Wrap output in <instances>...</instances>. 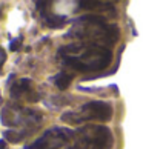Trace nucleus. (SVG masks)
<instances>
[{"label":"nucleus","mask_w":143,"mask_h":149,"mask_svg":"<svg viewBox=\"0 0 143 149\" xmlns=\"http://www.w3.org/2000/svg\"><path fill=\"white\" fill-rule=\"evenodd\" d=\"M0 149H6V143L5 141H0Z\"/></svg>","instance_id":"10"},{"label":"nucleus","mask_w":143,"mask_h":149,"mask_svg":"<svg viewBox=\"0 0 143 149\" xmlns=\"http://www.w3.org/2000/svg\"><path fill=\"white\" fill-rule=\"evenodd\" d=\"M79 29L71 31L69 37H79L80 40H91L92 45L103 46L114 43L119 38V26L105 23V19L98 15H88V17L77 19Z\"/></svg>","instance_id":"2"},{"label":"nucleus","mask_w":143,"mask_h":149,"mask_svg":"<svg viewBox=\"0 0 143 149\" xmlns=\"http://www.w3.org/2000/svg\"><path fill=\"white\" fill-rule=\"evenodd\" d=\"M79 5L85 9H106L105 6H112V3L106 2H80Z\"/></svg>","instance_id":"9"},{"label":"nucleus","mask_w":143,"mask_h":149,"mask_svg":"<svg viewBox=\"0 0 143 149\" xmlns=\"http://www.w3.org/2000/svg\"><path fill=\"white\" fill-rule=\"evenodd\" d=\"M112 117V106L106 102H89L77 111H69L62 115V120L66 123L75 125L83 121H108Z\"/></svg>","instance_id":"4"},{"label":"nucleus","mask_w":143,"mask_h":149,"mask_svg":"<svg viewBox=\"0 0 143 149\" xmlns=\"http://www.w3.org/2000/svg\"><path fill=\"white\" fill-rule=\"evenodd\" d=\"M79 132L66 128H52L25 149H77Z\"/></svg>","instance_id":"3"},{"label":"nucleus","mask_w":143,"mask_h":149,"mask_svg":"<svg viewBox=\"0 0 143 149\" xmlns=\"http://www.w3.org/2000/svg\"><path fill=\"white\" fill-rule=\"evenodd\" d=\"M42 11V15H43V20L48 26L51 28H60L66 23V19L65 17H59V15H52V14H48V8H43L40 9Z\"/></svg>","instance_id":"6"},{"label":"nucleus","mask_w":143,"mask_h":149,"mask_svg":"<svg viewBox=\"0 0 143 149\" xmlns=\"http://www.w3.org/2000/svg\"><path fill=\"white\" fill-rule=\"evenodd\" d=\"M59 60L80 72L102 71L112 60L111 49L98 45H66L59 51Z\"/></svg>","instance_id":"1"},{"label":"nucleus","mask_w":143,"mask_h":149,"mask_svg":"<svg viewBox=\"0 0 143 149\" xmlns=\"http://www.w3.org/2000/svg\"><path fill=\"white\" fill-rule=\"evenodd\" d=\"M31 89V80H19L15 81L13 89H11V92H13V95H22V94H26L29 92Z\"/></svg>","instance_id":"8"},{"label":"nucleus","mask_w":143,"mask_h":149,"mask_svg":"<svg viewBox=\"0 0 143 149\" xmlns=\"http://www.w3.org/2000/svg\"><path fill=\"white\" fill-rule=\"evenodd\" d=\"M79 132V148L77 149H111L112 134L105 126H83Z\"/></svg>","instance_id":"5"},{"label":"nucleus","mask_w":143,"mask_h":149,"mask_svg":"<svg viewBox=\"0 0 143 149\" xmlns=\"http://www.w3.org/2000/svg\"><path fill=\"white\" fill-rule=\"evenodd\" d=\"M73 79H74L73 74H68V72H65V71H62V72H59L56 77H54V83H56V86L59 88V89L65 91L66 88H69Z\"/></svg>","instance_id":"7"}]
</instances>
